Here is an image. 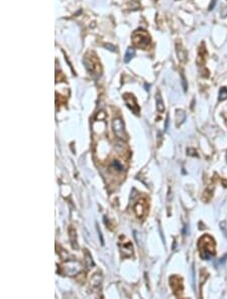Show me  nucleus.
<instances>
[{
  "instance_id": "nucleus-10",
  "label": "nucleus",
  "mask_w": 227,
  "mask_h": 299,
  "mask_svg": "<svg viewBox=\"0 0 227 299\" xmlns=\"http://www.w3.org/2000/svg\"><path fill=\"white\" fill-rule=\"evenodd\" d=\"M106 47H109V49H109V51H115V49H115V47H114L113 45H106Z\"/></svg>"
},
{
  "instance_id": "nucleus-4",
  "label": "nucleus",
  "mask_w": 227,
  "mask_h": 299,
  "mask_svg": "<svg viewBox=\"0 0 227 299\" xmlns=\"http://www.w3.org/2000/svg\"><path fill=\"white\" fill-rule=\"evenodd\" d=\"M124 100H125L126 105L132 110V112H133L134 114H138V112H139V107L137 106L135 98L132 95H130V94H126V95L124 96Z\"/></svg>"
},
{
  "instance_id": "nucleus-3",
  "label": "nucleus",
  "mask_w": 227,
  "mask_h": 299,
  "mask_svg": "<svg viewBox=\"0 0 227 299\" xmlns=\"http://www.w3.org/2000/svg\"><path fill=\"white\" fill-rule=\"evenodd\" d=\"M118 246H119L120 252H121V255L123 257H129L132 255V245L126 238L125 241L119 240Z\"/></svg>"
},
{
  "instance_id": "nucleus-6",
  "label": "nucleus",
  "mask_w": 227,
  "mask_h": 299,
  "mask_svg": "<svg viewBox=\"0 0 227 299\" xmlns=\"http://www.w3.org/2000/svg\"><path fill=\"white\" fill-rule=\"evenodd\" d=\"M85 66L88 68L90 72L92 73H99V68H100V64L97 62V60L95 57H90V59H86L85 61ZM100 74V73H99Z\"/></svg>"
},
{
  "instance_id": "nucleus-11",
  "label": "nucleus",
  "mask_w": 227,
  "mask_h": 299,
  "mask_svg": "<svg viewBox=\"0 0 227 299\" xmlns=\"http://www.w3.org/2000/svg\"><path fill=\"white\" fill-rule=\"evenodd\" d=\"M215 3H216V0H213V3H211V5H210V10H211V9H213V7H214Z\"/></svg>"
},
{
  "instance_id": "nucleus-1",
  "label": "nucleus",
  "mask_w": 227,
  "mask_h": 299,
  "mask_svg": "<svg viewBox=\"0 0 227 299\" xmlns=\"http://www.w3.org/2000/svg\"><path fill=\"white\" fill-rule=\"evenodd\" d=\"M214 241L209 236H204L199 241V250L203 259H210L214 255Z\"/></svg>"
},
{
  "instance_id": "nucleus-2",
  "label": "nucleus",
  "mask_w": 227,
  "mask_h": 299,
  "mask_svg": "<svg viewBox=\"0 0 227 299\" xmlns=\"http://www.w3.org/2000/svg\"><path fill=\"white\" fill-rule=\"evenodd\" d=\"M133 43L136 47H140V49H146L148 47L150 43V35L145 32V31L138 30L135 31V33L133 34Z\"/></svg>"
},
{
  "instance_id": "nucleus-7",
  "label": "nucleus",
  "mask_w": 227,
  "mask_h": 299,
  "mask_svg": "<svg viewBox=\"0 0 227 299\" xmlns=\"http://www.w3.org/2000/svg\"><path fill=\"white\" fill-rule=\"evenodd\" d=\"M134 53H135V51H134V49H132V47H128L127 51H126V53H125L124 62H125V63H129V62L131 61L132 57H134Z\"/></svg>"
},
{
  "instance_id": "nucleus-5",
  "label": "nucleus",
  "mask_w": 227,
  "mask_h": 299,
  "mask_svg": "<svg viewBox=\"0 0 227 299\" xmlns=\"http://www.w3.org/2000/svg\"><path fill=\"white\" fill-rule=\"evenodd\" d=\"M113 128H114V132L115 134L117 135V137L119 138H125L126 135L124 133V125H123V122L121 121L120 119H115L113 121Z\"/></svg>"
},
{
  "instance_id": "nucleus-9",
  "label": "nucleus",
  "mask_w": 227,
  "mask_h": 299,
  "mask_svg": "<svg viewBox=\"0 0 227 299\" xmlns=\"http://www.w3.org/2000/svg\"><path fill=\"white\" fill-rule=\"evenodd\" d=\"M225 99H227V90L225 88H222L220 90V93H219V100L223 101Z\"/></svg>"
},
{
  "instance_id": "nucleus-8",
  "label": "nucleus",
  "mask_w": 227,
  "mask_h": 299,
  "mask_svg": "<svg viewBox=\"0 0 227 299\" xmlns=\"http://www.w3.org/2000/svg\"><path fill=\"white\" fill-rule=\"evenodd\" d=\"M156 108H158V110L160 112H162L164 110V102H162V98H160V95L156 96Z\"/></svg>"
}]
</instances>
